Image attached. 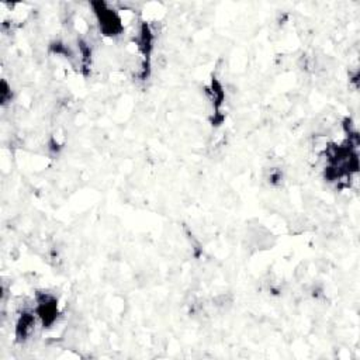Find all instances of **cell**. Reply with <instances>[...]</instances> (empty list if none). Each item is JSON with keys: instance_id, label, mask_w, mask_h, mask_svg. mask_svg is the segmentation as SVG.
Listing matches in <instances>:
<instances>
[{"instance_id": "6da1fadb", "label": "cell", "mask_w": 360, "mask_h": 360, "mask_svg": "<svg viewBox=\"0 0 360 360\" xmlns=\"http://www.w3.org/2000/svg\"><path fill=\"white\" fill-rule=\"evenodd\" d=\"M94 6L98 7L94 10V13L100 24V31L107 37H114L121 34L124 27L121 24V18L117 14V11L110 8L105 3H96Z\"/></svg>"}]
</instances>
